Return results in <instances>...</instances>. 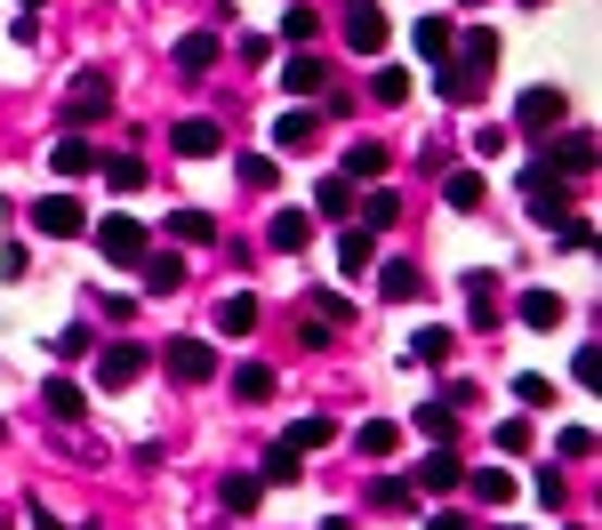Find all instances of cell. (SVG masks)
Masks as SVG:
<instances>
[{"label": "cell", "mask_w": 602, "mask_h": 530, "mask_svg": "<svg viewBox=\"0 0 602 530\" xmlns=\"http://www.w3.org/2000/svg\"><path fill=\"white\" fill-rule=\"evenodd\" d=\"M258 482H298V451H289V442H274V451H265V466H258Z\"/></svg>", "instance_id": "obj_36"}, {"label": "cell", "mask_w": 602, "mask_h": 530, "mask_svg": "<svg viewBox=\"0 0 602 530\" xmlns=\"http://www.w3.org/2000/svg\"><path fill=\"white\" fill-rule=\"evenodd\" d=\"M369 506H386V515H410V482H369Z\"/></svg>", "instance_id": "obj_39"}, {"label": "cell", "mask_w": 602, "mask_h": 530, "mask_svg": "<svg viewBox=\"0 0 602 530\" xmlns=\"http://www.w3.org/2000/svg\"><path fill=\"white\" fill-rule=\"evenodd\" d=\"M369 265H378V234H369V226H346V241H338V274L362 281Z\"/></svg>", "instance_id": "obj_10"}, {"label": "cell", "mask_w": 602, "mask_h": 530, "mask_svg": "<svg viewBox=\"0 0 602 530\" xmlns=\"http://www.w3.org/2000/svg\"><path fill=\"white\" fill-rule=\"evenodd\" d=\"M514 402H523V411H554V386L530 370V378H514Z\"/></svg>", "instance_id": "obj_38"}, {"label": "cell", "mask_w": 602, "mask_h": 530, "mask_svg": "<svg viewBox=\"0 0 602 530\" xmlns=\"http://www.w3.org/2000/svg\"><path fill=\"white\" fill-rule=\"evenodd\" d=\"M554 451H563V458H587V451H594V434H587V426H563V442H554Z\"/></svg>", "instance_id": "obj_46"}, {"label": "cell", "mask_w": 602, "mask_h": 530, "mask_svg": "<svg viewBox=\"0 0 602 530\" xmlns=\"http://www.w3.org/2000/svg\"><path fill=\"white\" fill-rule=\"evenodd\" d=\"M210 65H217V33H185V40H177V73H185V80H201Z\"/></svg>", "instance_id": "obj_16"}, {"label": "cell", "mask_w": 602, "mask_h": 530, "mask_svg": "<svg viewBox=\"0 0 602 530\" xmlns=\"http://www.w3.org/2000/svg\"><path fill=\"white\" fill-rule=\"evenodd\" d=\"M170 378L177 386H210L217 378V345L210 338H170Z\"/></svg>", "instance_id": "obj_3"}, {"label": "cell", "mask_w": 602, "mask_h": 530, "mask_svg": "<svg viewBox=\"0 0 602 530\" xmlns=\"http://www.w3.org/2000/svg\"><path fill=\"white\" fill-rule=\"evenodd\" d=\"M97 250L113 265H145V226L137 217H105V226H97Z\"/></svg>", "instance_id": "obj_6"}, {"label": "cell", "mask_w": 602, "mask_h": 530, "mask_svg": "<svg viewBox=\"0 0 602 530\" xmlns=\"http://www.w3.org/2000/svg\"><path fill=\"white\" fill-rule=\"evenodd\" d=\"M274 394V370H265V362H241L234 370V402H265Z\"/></svg>", "instance_id": "obj_29"}, {"label": "cell", "mask_w": 602, "mask_h": 530, "mask_svg": "<svg viewBox=\"0 0 602 530\" xmlns=\"http://www.w3.org/2000/svg\"><path fill=\"white\" fill-rule=\"evenodd\" d=\"M386 33H393V25L378 16V0H346V40H354L362 56H378V49H386Z\"/></svg>", "instance_id": "obj_7"}, {"label": "cell", "mask_w": 602, "mask_h": 530, "mask_svg": "<svg viewBox=\"0 0 602 530\" xmlns=\"http://www.w3.org/2000/svg\"><path fill=\"white\" fill-rule=\"evenodd\" d=\"M570 378H578V386H594V378H602V354H594V345H578V362H570Z\"/></svg>", "instance_id": "obj_47"}, {"label": "cell", "mask_w": 602, "mask_h": 530, "mask_svg": "<svg viewBox=\"0 0 602 530\" xmlns=\"http://www.w3.org/2000/svg\"><path fill=\"white\" fill-rule=\"evenodd\" d=\"M393 217H402V201H393L386 186H369V193H362V226H369V234H386Z\"/></svg>", "instance_id": "obj_26"}, {"label": "cell", "mask_w": 602, "mask_h": 530, "mask_svg": "<svg viewBox=\"0 0 602 530\" xmlns=\"http://www.w3.org/2000/svg\"><path fill=\"white\" fill-rule=\"evenodd\" d=\"M369 97H378V105H402V97H410V73L378 65V80H369Z\"/></svg>", "instance_id": "obj_40"}, {"label": "cell", "mask_w": 602, "mask_h": 530, "mask_svg": "<svg viewBox=\"0 0 602 530\" xmlns=\"http://www.w3.org/2000/svg\"><path fill=\"white\" fill-rule=\"evenodd\" d=\"M33 274V257H25V241H0V281H25Z\"/></svg>", "instance_id": "obj_44"}, {"label": "cell", "mask_w": 602, "mask_h": 530, "mask_svg": "<svg viewBox=\"0 0 602 530\" xmlns=\"http://www.w3.org/2000/svg\"><path fill=\"white\" fill-rule=\"evenodd\" d=\"M450 65H459V73H474V80H482V73L498 65V33H459V40H450Z\"/></svg>", "instance_id": "obj_9"}, {"label": "cell", "mask_w": 602, "mask_h": 530, "mask_svg": "<svg viewBox=\"0 0 602 530\" xmlns=\"http://www.w3.org/2000/svg\"><path fill=\"white\" fill-rule=\"evenodd\" d=\"M314 210H322V217H354V186H346V177H329V186L314 193Z\"/></svg>", "instance_id": "obj_35"}, {"label": "cell", "mask_w": 602, "mask_h": 530, "mask_svg": "<svg viewBox=\"0 0 602 530\" xmlns=\"http://www.w3.org/2000/svg\"><path fill=\"white\" fill-rule=\"evenodd\" d=\"M25 9H49V0H25Z\"/></svg>", "instance_id": "obj_51"}, {"label": "cell", "mask_w": 602, "mask_h": 530, "mask_svg": "<svg viewBox=\"0 0 602 530\" xmlns=\"http://www.w3.org/2000/svg\"><path fill=\"white\" fill-rule=\"evenodd\" d=\"M258 499H265L258 475H225V515H258Z\"/></svg>", "instance_id": "obj_24"}, {"label": "cell", "mask_w": 602, "mask_h": 530, "mask_svg": "<svg viewBox=\"0 0 602 530\" xmlns=\"http://www.w3.org/2000/svg\"><path fill=\"white\" fill-rule=\"evenodd\" d=\"M498 451L523 458V451H530V426H523V418H506V426H498Z\"/></svg>", "instance_id": "obj_45"}, {"label": "cell", "mask_w": 602, "mask_h": 530, "mask_svg": "<svg viewBox=\"0 0 602 530\" xmlns=\"http://www.w3.org/2000/svg\"><path fill=\"white\" fill-rule=\"evenodd\" d=\"M474 482V499H482V506H506L514 499V475H506V466H482V475H466Z\"/></svg>", "instance_id": "obj_30"}, {"label": "cell", "mask_w": 602, "mask_h": 530, "mask_svg": "<svg viewBox=\"0 0 602 530\" xmlns=\"http://www.w3.org/2000/svg\"><path fill=\"white\" fill-rule=\"evenodd\" d=\"M523 9H538V0H523Z\"/></svg>", "instance_id": "obj_53"}, {"label": "cell", "mask_w": 602, "mask_h": 530, "mask_svg": "<svg viewBox=\"0 0 602 530\" xmlns=\"http://www.w3.org/2000/svg\"><path fill=\"white\" fill-rule=\"evenodd\" d=\"M0 226H9V201H0Z\"/></svg>", "instance_id": "obj_50"}, {"label": "cell", "mask_w": 602, "mask_h": 530, "mask_svg": "<svg viewBox=\"0 0 602 530\" xmlns=\"http://www.w3.org/2000/svg\"><path fill=\"white\" fill-rule=\"evenodd\" d=\"M418 482H426V491H459V482H466V466L450 458V451H434V458H418Z\"/></svg>", "instance_id": "obj_21"}, {"label": "cell", "mask_w": 602, "mask_h": 530, "mask_svg": "<svg viewBox=\"0 0 602 530\" xmlns=\"http://www.w3.org/2000/svg\"><path fill=\"white\" fill-rule=\"evenodd\" d=\"M426 530H466V522H450V515H434V522H426Z\"/></svg>", "instance_id": "obj_48"}, {"label": "cell", "mask_w": 602, "mask_h": 530, "mask_svg": "<svg viewBox=\"0 0 602 530\" xmlns=\"http://www.w3.org/2000/svg\"><path fill=\"white\" fill-rule=\"evenodd\" d=\"M49 161H57V177H80V169H97V146L89 137H57Z\"/></svg>", "instance_id": "obj_18"}, {"label": "cell", "mask_w": 602, "mask_h": 530, "mask_svg": "<svg viewBox=\"0 0 602 530\" xmlns=\"http://www.w3.org/2000/svg\"><path fill=\"white\" fill-rule=\"evenodd\" d=\"M170 234L185 241V250H201V241H217V217H210V210H177V217H170Z\"/></svg>", "instance_id": "obj_22"}, {"label": "cell", "mask_w": 602, "mask_h": 530, "mask_svg": "<svg viewBox=\"0 0 602 530\" xmlns=\"http://www.w3.org/2000/svg\"><path fill=\"white\" fill-rule=\"evenodd\" d=\"M329 434H338V426H329V418H298V426H289V451H329Z\"/></svg>", "instance_id": "obj_32"}, {"label": "cell", "mask_w": 602, "mask_h": 530, "mask_svg": "<svg viewBox=\"0 0 602 530\" xmlns=\"http://www.w3.org/2000/svg\"><path fill=\"white\" fill-rule=\"evenodd\" d=\"M249 321H258V298H249V290H234V298L217 305V330H225V338H241Z\"/></svg>", "instance_id": "obj_27"}, {"label": "cell", "mask_w": 602, "mask_h": 530, "mask_svg": "<svg viewBox=\"0 0 602 530\" xmlns=\"http://www.w3.org/2000/svg\"><path fill=\"white\" fill-rule=\"evenodd\" d=\"M177 281H185V265H177V257H153V265H145V298H170Z\"/></svg>", "instance_id": "obj_33"}, {"label": "cell", "mask_w": 602, "mask_h": 530, "mask_svg": "<svg viewBox=\"0 0 602 530\" xmlns=\"http://www.w3.org/2000/svg\"><path fill=\"white\" fill-rule=\"evenodd\" d=\"M33 234L73 241V234H89V217H80V201H73V193H49V201H33Z\"/></svg>", "instance_id": "obj_5"}, {"label": "cell", "mask_w": 602, "mask_h": 530, "mask_svg": "<svg viewBox=\"0 0 602 530\" xmlns=\"http://www.w3.org/2000/svg\"><path fill=\"white\" fill-rule=\"evenodd\" d=\"M362 177H369V186L386 177V146H354V153H346V186H362Z\"/></svg>", "instance_id": "obj_25"}, {"label": "cell", "mask_w": 602, "mask_h": 530, "mask_svg": "<svg viewBox=\"0 0 602 530\" xmlns=\"http://www.w3.org/2000/svg\"><path fill=\"white\" fill-rule=\"evenodd\" d=\"M514 314H523V330H563V298H554V290H523Z\"/></svg>", "instance_id": "obj_15"}, {"label": "cell", "mask_w": 602, "mask_h": 530, "mask_svg": "<svg viewBox=\"0 0 602 530\" xmlns=\"http://www.w3.org/2000/svg\"><path fill=\"white\" fill-rule=\"evenodd\" d=\"M281 40H289V49H298V40H314V9H298V0H289V9H281Z\"/></svg>", "instance_id": "obj_42"}, {"label": "cell", "mask_w": 602, "mask_h": 530, "mask_svg": "<svg viewBox=\"0 0 602 530\" xmlns=\"http://www.w3.org/2000/svg\"><path fill=\"white\" fill-rule=\"evenodd\" d=\"M547 169H554V177H587V169H594V137H563V146L547 153Z\"/></svg>", "instance_id": "obj_17"}, {"label": "cell", "mask_w": 602, "mask_h": 530, "mask_svg": "<svg viewBox=\"0 0 602 530\" xmlns=\"http://www.w3.org/2000/svg\"><path fill=\"white\" fill-rule=\"evenodd\" d=\"M410 40H418V56H426V65H450V40H459V25H450V16H418V33H410Z\"/></svg>", "instance_id": "obj_12"}, {"label": "cell", "mask_w": 602, "mask_h": 530, "mask_svg": "<svg viewBox=\"0 0 602 530\" xmlns=\"http://www.w3.org/2000/svg\"><path fill=\"white\" fill-rule=\"evenodd\" d=\"M80 530H105V522H80Z\"/></svg>", "instance_id": "obj_52"}, {"label": "cell", "mask_w": 602, "mask_h": 530, "mask_svg": "<svg viewBox=\"0 0 602 530\" xmlns=\"http://www.w3.org/2000/svg\"><path fill=\"white\" fill-rule=\"evenodd\" d=\"M105 186H113V193H137V186H145V161H137V153H105Z\"/></svg>", "instance_id": "obj_31"}, {"label": "cell", "mask_w": 602, "mask_h": 530, "mask_svg": "<svg viewBox=\"0 0 602 530\" xmlns=\"http://www.w3.org/2000/svg\"><path fill=\"white\" fill-rule=\"evenodd\" d=\"M97 113H113V73L105 65L73 73V89H65V121H97Z\"/></svg>", "instance_id": "obj_2"}, {"label": "cell", "mask_w": 602, "mask_h": 530, "mask_svg": "<svg viewBox=\"0 0 602 530\" xmlns=\"http://www.w3.org/2000/svg\"><path fill=\"white\" fill-rule=\"evenodd\" d=\"M563 89H547V80H538V89H523V97H514V129H523V137H547V129H563Z\"/></svg>", "instance_id": "obj_1"}, {"label": "cell", "mask_w": 602, "mask_h": 530, "mask_svg": "<svg viewBox=\"0 0 602 530\" xmlns=\"http://www.w3.org/2000/svg\"><path fill=\"white\" fill-rule=\"evenodd\" d=\"M410 362H450V330H418L410 338Z\"/></svg>", "instance_id": "obj_41"}, {"label": "cell", "mask_w": 602, "mask_h": 530, "mask_svg": "<svg viewBox=\"0 0 602 530\" xmlns=\"http://www.w3.org/2000/svg\"><path fill=\"white\" fill-rule=\"evenodd\" d=\"M442 201H450V210H482V177H474V169H459V177L442 186Z\"/></svg>", "instance_id": "obj_34"}, {"label": "cell", "mask_w": 602, "mask_h": 530, "mask_svg": "<svg viewBox=\"0 0 602 530\" xmlns=\"http://www.w3.org/2000/svg\"><path fill=\"white\" fill-rule=\"evenodd\" d=\"M137 378H145V345H137V338H113L105 354H97V386L121 394V386H137Z\"/></svg>", "instance_id": "obj_4"}, {"label": "cell", "mask_w": 602, "mask_h": 530, "mask_svg": "<svg viewBox=\"0 0 602 530\" xmlns=\"http://www.w3.org/2000/svg\"><path fill=\"white\" fill-rule=\"evenodd\" d=\"M354 442H362V458H393V442H402V434H393V426H386V418H369V426H362V434H354Z\"/></svg>", "instance_id": "obj_37"}, {"label": "cell", "mask_w": 602, "mask_h": 530, "mask_svg": "<svg viewBox=\"0 0 602 530\" xmlns=\"http://www.w3.org/2000/svg\"><path fill=\"white\" fill-rule=\"evenodd\" d=\"M466 314L482 321V330L498 321V281H490V274H466Z\"/></svg>", "instance_id": "obj_23"}, {"label": "cell", "mask_w": 602, "mask_h": 530, "mask_svg": "<svg viewBox=\"0 0 602 530\" xmlns=\"http://www.w3.org/2000/svg\"><path fill=\"white\" fill-rule=\"evenodd\" d=\"M378 298H386V305H418V298H426V274L393 257V265H378Z\"/></svg>", "instance_id": "obj_8"}, {"label": "cell", "mask_w": 602, "mask_h": 530, "mask_svg": "<svg viewBox=\"0 0 602 530\" xmlns=\"http://www.w3.org/2000/svg\"><path fill=\"white\" fill-rule=\"evenodd\" d=\"M234 177H241V186H258V193H265V186H274V161H265V153H241V161H234Z\"/></svg>", "instance_id": "obj_43"}, {"label": "cell", "mask_w": 602, "mask_h": 530, "mask_svg": "<svg viewBox=\"0 0 602 530\" xmlns=\"http://www.w3.org/2000/svg\"><path fill=\"white\" fill-rule=\"evenodd\" d=\"M40 402H49V418H80V411H89V394H80L73 378H49V386H40Z\"/></svg>", "instance_id": "obj_20"}, {"label": "cell", "mask_w": 602, "mask_h": 530, "mask_svg": "<svg viewBox=\"0 0 602 530\" xmlns=\"http://www.w3.org/2000/svg\"><path fill=\"white\" fill-rule=\"evenodd\" d=\"M322 80H329V65H322V56H305V49L281 65V89L289 97H322Z\"/></svg>", "instance_id": "obj_14"}, {"label": "cell", "mask_w": 602, "mask_h": 530, "mask_svg": "<svg viewBox=\"0 0 602 530\" xmlns=\"http://www.w3.org/2000/svg\"><path fill=\"white\" fill-rule=\"evenodd\" d=\"M274 146H281V153H305V146H314V113H305V105L281 113V121H274Z\"/></svg>", "instance_id": "obj_19"}, {"label": "cell", "mask_w": 602, "mask_h": 530, "mask_svg": "<svg viewBox=\"0 0 602 530\" xmlns=\"http://www.w3.org/2000/svg\"><path fill=\"white\" fill-rule=\"evenodd\" d=\"M170 146H177L185 161H210V153L225 146V129H217V121H177V129H170Z\"/></svg>", "instance_id": "obj_11"}, {"label": "cell", "mask_w": 602, "mask_h": 530, "mask_svg": "<svg viewBox=\"0 0 602 530\" xmlns=\"http://www.w3.org/2000/svg\"><path fill=\"white\" fill-rule=\"evenodd\" d=\"M265 241H274V250H281V257H298V250H305V241H314V217H305V210H281V217H274V226H265Z\"/></svg>", "instance_id": "obj_13"}, {"label": "cell", "mask_w": 602, "mask_h": 530, "mask_svg": "<svg viewBox=\"0 0 602 530\" xmlns=\"http://www.w3.org/2000/svg\"><path fill=\"white\" fill-rule=\"evenodd\" d=\"M418 434L426 442H450V434H459V411H450V402H418Z\"/></svg>", "instance_id": "obj_28"}, {"label": "cell", "mask_w": 602, "mask_h": 530, "mask_svg": "<svg viewBox=\"0 0 602 530\" xmlns=\"http://www.w3.org/2000/svg\"><path fill=\"white\" fill-rule=\"evenodd\" d=\"M322 530H354V522H322Z\"/></svg>", "instance_id": "obj_49"}]
</instances>
